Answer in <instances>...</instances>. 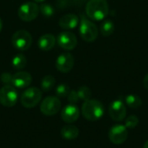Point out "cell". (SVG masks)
<instances>
[{"mask_svg": "<svg viewBox=\"0 0 148 148\" xmlns=\"http://www.w3.org/2000/svg\"><path fill=\"white\" fill-rule=\"evenodd\" d=\"M58 45L65 50H72L77 45V38L75 34L69 31L61 32L56 38Z\"/></svg>", "mask_w": 148, "mask_h": 148, "instance_id": "cell-11", "label": "cell"}, {"mask_svg": "<svg viewBox=\"0 0 148 148\" xmlns=\"http://www.w3.org/2000/svg\"><path fill=\"white\" fill-rule=\"evenodd\" d=\"M61 101L56 96H48L42 100L40 105L41 112L46 116H53L61 109Z\"/></svg>", "mask_w": 148, "mask_h": 148, "instance_id": "cell-7", "label": "cell"}, {"mask_svg": "<svg viewBox=\"0 0 148 148\" xmlns=\"http://www.w3.org/2000/svg\"><path fill=\"white\" fill-rule=\"evenodd\" d=\"M79 32L82 38L88 42H92L96 40L99 34L97 26L84 15L81 16Z\"/></svg>", "mask_w": 148, "mask_h": 148, "instance_id": "cell-3", "label": "cell"}, {"mask_svg": "<svg viewBox=\"0 0 148 148\" xmlns=\"http://www.w3.org/2000/svg\"><path fill=\"white\" fill-rule=\"evenodd\" d=\"M128 137L127 128L124 125H114L108 132V138L113 144L121 145L124 143Z\"/></svg>", "mask_w": 148, "mask_h": 148, "instance_id": "cell-9", "label": "cell"}, {"mask_svg": "<svg viewBox=\"0 0 148 148\" xmlns=\"http://www.w3.org/2000/svg\"><path fill=\"white\" fill-rule=\"evenodd\" d=\"M12 77L11 74L5 72L1 75V81L4 85H12Z\"/></svg>", "mask_w": 148, "mask_h": 148, "instance_id": "cell-26", "label": "cell"}, {"mask_svg": "<svg viewBox=\"0 0 148 148\" xmlns=\"http://www.w3.org/2000/svg\"><path fill=\"white\" fill-rule=\"evenodd\" d=\"M79 129L73 125H68L61 129V135L66 140H75L79 135Z\"/></svg>", "mask_w": 148, "mask_h": 148, "instance_id": "cell-17", "label": "cell"}, {"mask_svg": "<svg viewBox=\"0 0 148 148\" xmlns=\"http://www.w3.org/2000/svg\"><path fill=\"white\" fill-rule=\"evenodd\" d=\"M32 82L31 75L26 71H19L13 75L12 77V86L16 88H28Z\"/></svg>", "mask_w": 148, "mask_h": 148, "instance_id": "cell-13", "label": "cell"}, {"mask_svg": "<svg viewBox=\"0 0 148 148\" xmlns=\"http://www.w3.org/2000/svg\"><path fill=\"white\" fill-rule=\"evenodd\" d=\"M12 45L15 49L21 51L29 49L32 43V36L26 30H18L14 33L11 38Z\"/></svg>", "mask_w": 148, "mask_h": 148, "instance_id": "cell-5", "label": "cell"}, {"mask_svg": "<svg viewBox=\"0 0 148 148\" xmlns=\"http://www.w3.org/2000/svg\"><path fill=\"white\" fill-rule=\"evenodd\" d=\"M67 97H68V100L70 102V104H75L80 100L77 91H75V90H70V92Z\"/></svg>", "mask_w": 148, "mask_h": 148, "instance_id": "cell-27", "label": "cell"}, {"mask_svg": "<svg viewBox=\"0 0 148 148\" xmlns=\"http://www.w3.org/2000/svg\"><path fill=\"white\" fill-rule=\"evenodd\" d=\"M56 84V79L52 75H45L41 81V88L43 91H50Z\"/></svg>", "mask_w": 148, "mask_h": 148, "instance_id": "cell-21", "label": "cell"}, {"mask_svg": "<svg viewBox=\"0 0 148 148\" xmlns=\"http://www.w3.org/2000/svg\"><path fill=\"white\" fill-rule=\"evenodd\" d=\"M39 14V6L35 2H28L22 4L18 9V16L21 20L30 22L37 17Z\"/></svg>", "mask_w": 148, "mask_h": 148, "instance_id": "cell-8", "label": "cell"}, {"mask_svg": "<svg viewBox=\"0 0 148 148\" xmlns=\"http://www.w3.org/2000/svg\"><path fill=\"white\" fill-rule=\"evenodd\" d=\"M139 121H140L139 118L136 115H130V116H128V118H127V120L125 121V127L127 128L133 129L138 126Z\"/></svg>", "mask_w": 148, "mask_h": 148, "instance_id": "cell-25", "label": "cell"}, {"mask_svg": "<svg viewBox=\"0 0 148 148\" xmlns=\"http://www.w3.org/2000/svg\"><path fill=\"white\" fill-rule=\"evenodd\" d=\"M103 104L95 99L85 101L82 107V114L83 117L89 121H96L104 114Z\"/></svg>", "mask_w": 148, "mask_h": 148, "instance_id": "cell-2", "label": "cell"}, {"mask_svg": "<svg viewBox=\"0 0 148 148\" xmlns=\"http://www.w3.org/2000/svg\"><path fill=\"white\" fill-rule=\"evenodd\" d=\"M45 0H34V2L35 3H42V2H44Z\"/></svg>", "mask_w": 148, "mask_h": 148, "instance_id": "cell-30", "label": "cell"}, {"mask_svg": "<svg viewBox=\"0 0 148 148\" xmlns=\"http://www.w3.org/2000/svg\"><path fill=\"white\" fill-rule=\"evenodd\" d=\"M79 23V17L75 14H66L59 20V26L63 29H73Z\"/></svg>", "mask_w": 148, "mask_h": 148, "instance_id": "cell-15", "label": "cell"}, {"mask_svg": "<svg viewBox=\"0 0 148 148\" xmlns=\"http://www.w3.org/2000/svg\"><path fill=\"white\" fill-rule=\"evenodd\" d=\"M54 8L49 3H42L41 6H39V12H41L42 15L45 17L52 16L54 15Z\"/></svg>", "mask_w": 148, "mask_h": 148, "instance_id": "cell-24", "label": "cell"}, {"mask_svg": "<svg viewBox=\"0 0 148 148\" xmlns=\"http://www.w3.org/2000/svg\"><path fill=\"white\" fill-rule=\"evenodd\" d=\"M18 99L16 88L12 85H4L0 89V103L6 108L13 107Z\"/></svg>", "mask_w": 148, "mask_h": 148, "instance_id": "cell-6", "label": "cell"}, {"mask_svg": "<svg viewBox=\"0 0 148 148\" xmlns=\"http://www.w3.org/2000/svg\"><path fill=\"white\" fill-rule=\"evenodd\" d=\"M42 100V91L35 87L28 88L21 95V104L25 108H35Z\"/></svg>", "mask_w": 148, "mask_h": 148, "instance_id": "cell-4", "label": "cell"}, {"mask_svg": "<svg viewBox=\"0 0 148 148\" xmlns=\"http://www.w3.org/2000/svg\"><path fill=\"white\" fill-rule=\"evenodd\" d=\"M85 10L91 20L102 21L108 15V3L107 0H88Z\"/></svg>", "mask_w": 148, "mask_h": 148, "instance_id": "cell-1", "label": "cell"}, {"mask_svg": "<svg viewBox=\"0 0 148 148\" xmlns=\"http://www.w3.org/2000/svg\"><path fill=\"white\" fill-rule=\"evenodd\" d=\"M108 113H109V116L113 121L120 122L126 118L127 108L121 101L116 100L110 104L108 108Z\"/></svg>", "mask_w": 148, "mask_h": 148, "instance_id": "cell-10", "label": "cell"}, {"mask_svg": "<svg viewBox=\"0 0 148 148\" xmlns=\"http://www.w3.org/2000/svg\"><path fill=\"white\" fill-rule=\"evenodd\" d=\"M80 116V110L75 104H69L63 108L62 110L61 117L62 121L66 123L75 122Z\"/></svg>", "mask_w": 148, "mask_h": 148, "instance_id": "cell-14", "label": "cell"}, {"mask_svg": "<svg viewBox=\"0 0 148 148\" xmlns=\"http://www.w3.org/2000/svg\"><path fill=\"white\" fill-rule=\"evenodd\" d=\"M77 94L78 96L81 100L82 101H88L91 98L92 95V92L90 90V88L87 86H82L78 90H77Z\"/></svg>", "mask_w": 148, "mask_h": 148, "instance_id": "cell-22", "label": "cell"}, {"mask_svg": "<svg viewBox=\"0 0 148 148\" xmlns=\"http://www.w3.org/2000/svg\"><path fill=\"white\" fill-rule=\"evenodd\" d=\"M100 30L103 36H108L114 31V24L110 19H106L101 23Z\"/></svg>", "mask_w": 148, "mask_h": 148, "instance_id": "cell-18", "label": "cell"}, {"mask_svg": "<svg viewBox=\"0 0 148 148\" xmlns=\"http://www.w3.org/2000/svg\"><path fill=\"white\" fill-rule=\"evenodd\" d=\"M69 92H70V88L65 83H62V84L58 85L56 88V93L57 97H61V98L67 97L69 95Z\"/></svg>", "mask_w": 148, "mask_h": 148, "instance_id": "cell-23", "label": "cell"}, {"mask_svg": "<svg viewBox=\"0 0 148 148\" xmlns=\"http://www.w3.org/2000/svg\"><path fill=\"white\" fill-rule=\"evenodd\" d=\"M56 44V37L52 34H44L38 40V47L44 51L51 50Z\"/></svg>", "mask_w": 148, "mask_h": 148, "instance_id": "cell-16", "label": "cell"}, {"mask_svg": "<svg viewBox=\"0 0 148 148\" xmlns=\"http://www.w3.org/2000/svg\"><path fill=\"white\" fill-rule=\"evenodd\" d=\"M2 27H3V23H2V19L0 18V31L2 29Z\"/></svg>", "mask_w": 148, "mask_h": 148, "instance_id": "cell-31", "label": "cell"}, {"mask_svg": "<svg viewBox=\"0 0 148 148\" xmlns=\"http://www.w3.org/2000/svg\"><path fill=\"white\" fill-rule=\"evenodd\" d=\"M127 105L133 109H137L142 105V100L136 95H129L126 97Z\"/></svg>", "mask_w": 148, "mask_h": 148, "instance_id": "cell-20", "label": "cell"}, {"mask_svg": "<svg viewBox=\"0 0 148 148\" xmlns=\"http://www.w3.org/2000/svg\"><path fill=\"white\" fill-rule=\"evenodd\" d=\"M143 148H148V140H147L146 142H145V144H144V147Z\"/></svg>", "mask_w": 148, "mask_h": 148, "instance_id": "cell-29", "label": "cell"}, {"mask_svg": "<svg viewBox=\"0 0 148 148\" xmlns=\"http://www.w3.org/2000/svg\"><path fill=\"white\" fill-rule=\"evenodd\" d=\"M143 86L147 90H148V74L146 75V76L143 79Z\"/></svg>", "mask_w": 148, "mask_h": 148, "instance_id": "cell-28", "label": "cell"}, {"mask_svg": "<svg viewBox=\"0 0 148 148\" xmlns=\"http://www.w3.org/2000/svg\"><path fill=\"white\" fill-rule=\"evenodd\" d=\"M75 59L70 53L61 54L56 62V67L58 71L62 73H69L74 67Z\"/></svg>", "mask_w": 148, "mask_h": 148, "instance_id": "cell-12", "label": "cell"}, {"mask_svg": "<svg viewBox=\"0 0 148 148\" xmlns=\"http://www.w3.org/2000/svg\"><path fill=\"white\" fill-rule=\"evenodd\" d=\"M11 63H12V67L15 69L21 70L26 67L27 60H26V57L23 54H17L13 57Z\"/></svg>", "mask_w": 148, "mask_h": 148, "instance_id": "cell-19", "label": "cell"}]
</instances>
